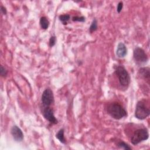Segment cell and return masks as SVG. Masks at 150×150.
<instances>
[{
    "label": "cell",
    "instance_id": "1",
    "mask_svg": "<svg viewBox=\"0 0 150 150\" xmlns=\"http://www.w3.org/2000/svg\"><path fill=\"white\" fill-rule=\"evenodd\" d=\"M108 114L115 120H120L127 116V111L118 103L113 102L109 104L107 107Z\"/></svg>",
    "mask_w": 150,
    "mask_h": 150
},
{
    "label": "cell",
    "instance_id": "13",
    "mask_svg": "<svg viewBox=\"0 0 150 150\" xmlns=\"http://www.w3.org/2000/svg\"><path fill=\"white\" fill-rule=\"evenodd\" d=\"M59 18V20L62 22L63 25H66L67 23V22L69 21L70 16L69 15L64 14V15H60Z\"/></svg>",
    "mask_w": 150,
    "mask_h": 150
},
{
    "label": "cell",
    "instance_id": "6",
    "mask_svg": "<svg viewBox=\"0 0 150 150\" xmlns=\"http://www.w3.org/2000/svg\"><path fill=\"white\" fill-rule=\"evenodd\" d=\"M41 100L43 104L45 106L49 107L54 102L53 91L49 88L45 89L42 94Z\"/></svg>",
    "mask_w": 150,
    "mask_h": 150
},
{
    "label": "cell",
    "instance_id": "12",
    "mask_svg": "<svg viewBox=\"0 0 150 150\" xmlns=\"http://www.w3.org/2000/svg\"><path fill=\"white\" fill-rule=\"evenodd\" d=\"M56 137L59 139V141L62 143V144H65L66 142V139L64 136V129L62 128L59 130L57 133L56 134Z\"/></svg>",
    "mask_w": 150,
    "mask_h": 150
},
{
    "label": "cell",
    "instance_id": "2",
    "mask_svg": "<svg viewBox=\"0 0 150 150\" xmlns=\"http://www.w3.org/2000/svg\"><path fill=\"white\" fill-rule=\"evenodd\" d=\"M150 114L149 101L144 99L138 101L135 110V117L138 120H144Z\"/></svg>",
    "mask_w": 150,
    "mask_h": 150
},
{
    "label": "cell",
    "instance_id": "5",
    "mask_svg": "<svg viewBox=\"0 0 150 150\" xmlns=\"http://www.w3.org/2000/svg\"><path fill=\"white\" fill-rule=\"evenodd\" d=\"M133 57L135 61L138 63H145L148 60V56L144 50L141 47H137L134 50Z\"/></svg>",
    "mask_w": 150,
    "mask_h": 150
},
{
    "label": "cell",
    "instance_id": "3",
    "mask_svg": "<svg viewBox=\"0 0 150 150\" xmlns=\"http://www.w3.org/2000/svg\"><path fill=\"white\" fill-rule=\"evenodd\" d=\"M115 73L120 84L124 87H127L130 83V76L127 70L123 66H118L115 68Z\"/></svg>",
    "mask_w": 150,
    "mask_h": 150
},
{
    "label": "cell",
    "instance_id": "7",
    "mask_svg": "<svg viewBox=\"0 0 150 150\" xmlns=\"http://www.w3.org/2000/svg\"><path fill=\"white\" fill-rule=\"evenodd\" d=\"M43 115L44 118L51 124H56L58 122L54 115L53 110L49 107H46V108L43 110Z\"/></svg>",
    "mask_w": 150,
    "mask_h": 150
},
{
    "label": "cell",
    "instance_id": "8",
    "mask_svg": "<svg viewBox=\"0 0 150 150\" xmlns=\"http://www.w3.org/2000/svg\"><path fill=\"white\" fill-rule=\"evenodd\" d=\"M11 133L15 141L17 142H21L23 140V134L21 128H19L17 125H14L12 127Z\"/></svg>",
    "mask_w": 150,
    "mask_h": 150
},
{
    "label": "cell",
    "instance_id": "14",
    "mask_svg": "<svg viewBox=\"0 0 150 150\" xmlns=\"http://www.w3.org/2000/svg\"><path fill=\"white\" fill-rule=\"evenodd\" d=\"M97 29V21L96 19H94L92 22H91V24L89 28V31L91 33H93V32L96 31V30Z\"/></svg>",
    "mask_w": 150,
    "mask_h": 150
},
{
    "label": "cell",
    "instance_id": "9",
    "mask_svg": "<svg viewBox=\"0 0 150 150\" xmlns=\"http://www.w3.org/2000/svg\"><path fill=\"white\" fill-rule=\"evenodd\" d=\"M127 53V49L123 43H119L116 50V54L120 58L124 57Z\"/></svg>",
    "mask_w": 150,
    "mask_h": 150
},
{
    "label": "cell",
    "instance_id": "18",
    "mask_svg": "<svg viewBox=\"0 0 150 150\" xmlns=\"http://www.w3.org/2000/svg\"><path fill=\"white\" fill-rule=\"evenodd\" d=\"M0 73H1V76L5 77L8 74V70L5 67H4L2 66H1Z\"/></svg>",
    "mask_w": 150,
    "mask_h": 150
},
{
    "label": "cell",
    "instance_id": "11",
    "mask_svg": "<svg viewBox=\"0 0 150 150\" xmlns=\"http://www.w3.org/2000/svg\"><path fill=\"white\" fill-rule=\"evenodd\" d=\"M39 23L40 25V27L42 29L46 30L48 28L50 22L49 21V20L47 19V18L45 16H42L40 18V21H39Z\"/></svg>",
    "mask_w": 150,
    "mask_h": 150
},
{
    "label": "cell",
    "instance_id": "15",
    "mask_svg": "<svg viewBox=\"0 0 150 150\" xmlns=\"http://www.w3.org/2000/svg\"><path fill=\"white\" fill-rule=\"evenodd\" d=\"M118 146L124 149H126V150H129L131 149V147L127 143L124 142V141H120L118 143Z\"/></svg>",
    "mask_w": 150,
    "mask_h": 150
},
{
    "label": "cell",
    "instance_id": "20",
    "mask_svg": "<svg viewBox=\"0 0 150 150\" xmlns=\"http://www.w3.org/2000/svg\"><path fill=\"white\" fill-rule=\"evenodd\" d=\"M1 12L2 13L3 15H6V8H5V7L3 6H1Z\"/></svg>",
    "mask_w": 150,
    "mask_h": 150
},
{
    "label": "cell",
    "instance_id": "16",
    "mask_svg": "<svg viewBox=\"0 0 150 150\" xmlns=\"http://www.w3.org/2000/svg\"><path fill=\"white\" fill-rule=\"evenodd\" d=\"M56 42V38L55 36H52L49 39V46L50 47H53V46L55 45Z\"/></svg>",
    "mask_w": 150,
    "mask_h": 150
},
{
    "label": "cell",
    "instance_id": "4",
    "mask_svg": "<svg viewBox=\"0 0 150 150\" xmlns=\"http://www.w3.org/2000/svg\"><path fill=\"white\" fill-rule=\"evenodd\" d=\"M149 137L148 131L146 128H139L136 129L131 137V142L133 145H137L143 141L148 139Z\"/></svg>",
    "mask_w": 150,
    "mask_h": 150
},
{
    "label": "cell",
    "instance_id": "10",
    "mask_svg": "<svg viewBox=\"0 0 150 150\" xmlns=\"http://www.w3.org/2000/svg\"><path fill=\"white\" fill-rule=\"evenodd\" d=\"M139 76L147 80L148 81H149L150 78V73H149V67H142L138 71Z\"/></svg>",
    "mask_w": 150,
    "mask_h": 150
},
{
    "label": "cell",
    "instance_id": "17",
    "mask_svg": "<svg viewBox=\"0 0 150 150\" xmlns=\"http://www.w3.org/2000/svg\"><path fill=\"white\" fill-rule=\"evenodd\" d=\"M72 21L74 22H84L85 18L84 16H74L72 18Z\"/></svg>",
    "mask_w": 150,
    "mask_h": 150
},
{
    "label": "cell",
    "instance_id": "19",
    "mask_svg": "<svg viewBox=\"0 0 150 150\" xmlns=\"http://www.w3.org/2000/svg\"><path fill=\"white\" fill-rule=\"evenodd\" d=\"M123 8V3L122 2H120L117 6V11L118 13H120L121 11H122Z\"/></svg>",
    "mask_w": 150,
    "mask_h": 150
}]
</instances>
